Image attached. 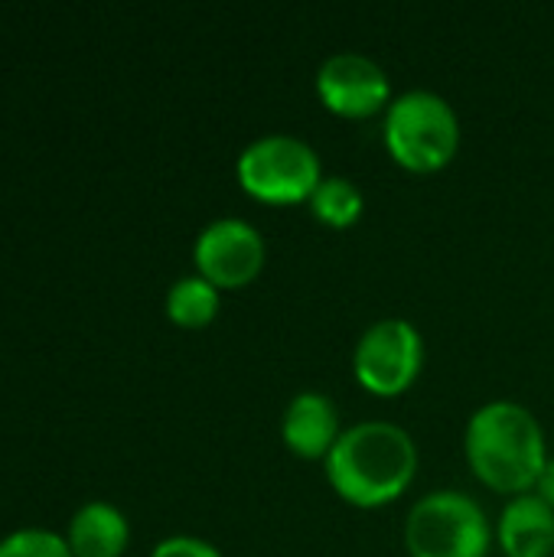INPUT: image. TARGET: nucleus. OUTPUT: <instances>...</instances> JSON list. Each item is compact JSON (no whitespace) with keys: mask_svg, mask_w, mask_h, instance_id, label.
<instances>
[{"mask_svg":"<svg viewBox=\"0 0 554 557\" xmlns=\"http://www.w3.org/2000/svg\"><path fill=\"white\" fill-rule=\"evenodd\" d=\"M418 467L421 454L415 437L392 421L349 424L323 460L330 490L353 509L392 506L411 490Z\"/></svg>","mask_w":554,"mask_h":557,"instance_id":"f257e3e1","label":"nucleus"},{"mask_svg":"<svg viewBox=\"0 0 554 557\" xmlns=\"http://www.w3.org/2000/svg\"><path fill=\"white\" fill-rule=\"evenodd\" d=\"M464 457L487 490L516 499L535 490L549 463V444L539 418L526 405L490 401L467 421Z\"/></svg>","mask_w":554,"mask_h":557,"instance_id":"f03ea898","label":"nucleus"},{"mask_svg":"<svg viewBox=\"0 0 554 557\" xmlns=\"http://www.w3.org/2000/svg\"><path fill=\"white\" fill-rule=\"evenodd\" d=\"M389 157L408 173H441L460 150V117L454 104L431 88H408L382 114Z\"/></svg>","mask_w":554,"mask_h":557,"instance_id":"7ed1b4c3","label":"nucleus"},{"mask_svg":"<svg viewBox=\"0 0 554 557\" xmlns=\"http://www.w3.org/2000/svg\"><path fill=\"white\" fill-rule=\"evenodd\" d=\"M493 542L487 509L464 490H434L405 519L408 557H490Z\"/></svg>","mask_w":554,"mask_h":557,"instance_id":"20e7f679","label":"nucleus"},{"mask_svg":"<svg viewBox=\"0 0 554 557\" xmlns=\"http://www.w3.org/2000/svg\"><path fill=\"white\" fill-rule=\"evenodd\" d=\"M235 180L255 202L300 206L323 183L320 153L294 134L255 137L235 160Z\"/></svg>","mask_w":554,"mask_h":557,"instance_id":"39448f33","label":"nucleus"},{"mask_svg":"<svg viewBox=\"0 0 554 557\" xmlns=\"http://www.w3.org/2000/svg\"><path fill=\"white\" fill-rule=\"evenodd\" d=\"M424 372V336L411 320L372 323L353 349V375L376 398L405 395Z\"/></svg>","mask_w":554,"mask_h":557,"instance_id":"423d86ee","label":"nucleus"},{"mask_svg":"<svg viewBox=\"0 0 554 557\" xmlns=\"http://www.w3.org/2000/svg\"><path fill=\"white\" fill-rule=\"evenodd\" d=\"M193 261L196 274L216 290H242L261 277L268 264V242L251 222L225 215L196 235Z\"/></svg>","mask_w":554,"mask_h":557,"instance_id":"0eeeda50","label":"nucleus"},{"mask_svg":"<svg viewBox=\"0 0 554 557\" xmlns=\"http://www.w3.org/2000/svg\"><path fill=\"white\" fill-rule=\"evenodd\" d=\"M313 88L320 104L346 121H366L385 114L395 98L389 72L366 52H353V49L327 55L317 69Z\"/></svg>","mask_w":554,"mask_h":557,"instance_id":"6e6552de","label":"nucleus"},{"mask_svg":"<svg viewBox=\"0 0 554 557\" xmlns=\"http://www.w3.org/2000/svg\"><path fill=\"white\" fill-rule=\"evenodd\" d=\"M343 431L340 408L323 392H297L281 414V441L300 460H327Z\"/></svg>","mask_w":554,"mask_h":557,"instance_id":"1a4fd4ad","label":"nucleus"},{"mask_svg":"<svg viewBox=\"0 0 554 557\" xmlns=\"http://www.w3.org/2000/svg\"><path fill=\"white\" fill-rule=\"evenodd\" d=\"M496 542L506 557H554V509L535 493L503 506Z\"/></svg>","mask_w":554,"mask_h":557,"instance_id":"9d476101","label":"nucleus"},{"mask_svg":"<svg viewBox=\"0 0 554 557\" xmlns=\"http://www.w3.org/2000/svg\"><path fill=\"white\" fill-rule=\"evenodd\" d=\"M72 557H121L131 542V525L111 503H85L65 535Z\"/></svg>","mask_w":554,"mask_h":557,"instance_id":"9b49d317","label":"nucleus"},{"mask_svg":"<svg viewBox=\"0 0 554 557\" xmlns=\"http://www.w3.org/2000/svg\"><path fill=\"white\" fill-rule=\"evenodd\" d=\"M167 317L180 330H202L219 317L222 307V290H216L206 277L186 274L167 290Z\"/></svg>","mask_w":554,"mask_h":557,"instance_id":"f8f14e48","label":"nucleus"},{"mask_svg":"<svg viewBox=\"0 0 554 557\" xmlns=\"http://www.w3.org/2000/svg\"><path fill=\"white\" fill-rule=\"evenodd\" d=\"M310 215L327 225V228H353L362 212H366V196L362 189L349 180V176H323V183L317 186V193L310 196Z\"/></svg>","mask_w":554,"mask_h":557,"instance_id":"ddd939ff","label":"nucleus"},{"mask_svg":"<svg viewBox=\"0 0 554 557\" xmlns=\"http://www.w3.org/2000/svg\"><path fill=\"white\" fill-rule=\"evenodd\" d=\"M0 557H72L62 535L46 529H20L0 542Z\"/></svg>","mask_w":554,"mask_h":557,"instance_id":"4468645a","label":"nucleus"},{"mask_svg":"<svg viewBox=\"0 0 554 557\" xmlns=\"http://www.w3.org/2000/svg\"><path fill=\"white\" fill-rule=\"evenodd\" d=\"M150 557H222V552L206 542V539H196V535H173V539H163L153 545Z\"/></svg>","mask_w":554,"mask_h":557,"instance_id":"2eb2a0df","label":"nucleus"},{"mask_svg":"<svg viewBox=\"0 0 554 557\" xmlns=\"http://www.w3.org/2000/svg\"><path fill=\"white\" fill-rule=\"evenodd\" d=\"M532 493L542 496V499L554 509V457H549V463H545V470H542V476H539V483H535Z\"/></svg>","mask_w":554,"mask_h":557,"instance_id":"dca6fc26","label":"nucleus"}]
</instances>
